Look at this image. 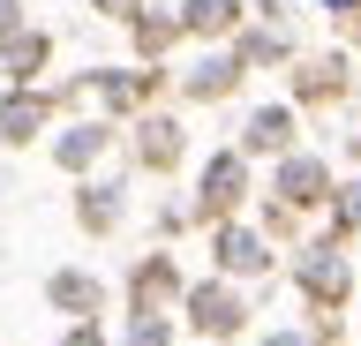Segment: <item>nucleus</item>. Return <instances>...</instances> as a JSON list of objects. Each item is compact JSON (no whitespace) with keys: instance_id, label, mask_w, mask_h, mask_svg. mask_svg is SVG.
Listing matches in <instances>:
<instances>
[{"instance_id":"18","label":"nucleus","mask_w":361,"mask_h":346,"mask_svg":"<svg viewBox=\"0 0 361 346\" xmlns=\"http://www.w3.org/2000/svg\"><path fill=\"white\" fill-rule=\"evenodd\" d=\"M23 30V0H0V38H16Z\"/></svg>"},{"instance_id":"9","label":"nucleus","mask_w":361,"mask_h":346,"mask_svg":"<svg viewBox=\"0 0 361 346\" xmlns=\"http://www.w3.org/2000/svg\"><path fill=\"white\" fill-rule=\"evenodd\" d=\"M219 264H226V271H241V278H256L271 256H264V241H256L248 226H219Z\"/></svg>"},{"instance_id":"5","label":"nucleus","mask_w":361,"mask_h":346,"mask_svg":"<svg viewBox=\"0 0 361 346\" xmlns=\"http://www.w3.org/2000/svg\"><path fill=\"white\" fill-rule=\"evenodd\" d=\"M241 30V0H180V38H226Z\"/></svg>"},{"instance_id":"1","label":"nucleus","mask_w":361,"mask_h":346,"mask_svg":"<svg viewBox=\"0 0 361 346\" xmlns=\"http://www.w3.org/2000/svg\"><path fill=\"white\" fill-rule=\"evenodd\" d=\"M188 323H196L203 339H241L248 309H241V294H226V286H196V294H188Z\"/></svg>"},{"instance_id":"8","label":"nucleus","mask_w":361,"mask_h":346,"mask_svg":"<svg viewBox=\"0 0 361 346\" xmlns=\"http://www.w3.org/2000/svg\"><path fill=\"white\" fill-rule=\"evenodd\" d=\"M45 53H53V46H45V30H16V38H0V68L16 75V83H30V75L45 68Z\"/></svg>"},{"instance_id":"2","label":"nucleus","mask_w":361,"mask_h":346,"mask_svg":"<svg viewBox=\"0 0 361 346\" xmlns=\"http://www.w3.org/2000/svg\"><path fill=\"white\" fill-rule=\"evenodd\" d=\"M279 196H286L293 211H309L331 196V173H324V159L316 151H286V166H279Z\"/></svg>"},{"instance_id":"3","label":"nucleus","mask_w":361,"mask_h":346,"mask_svg":"<svg viewBox=\"0 0 361 346\" xmlns=\"http://www.w3.org/2000/svg\"><path fill=\"white\" fill-rule=\"evenodd\" d=\"M241 188H248V151H219V159L203 166V211L211 218H226V211L241 204Z\"/></svg>"},{"instance_id":"13","label":"nucleus","mask_w":361,"mask_h":346,"mask_svg":"<svg viewBox=\"0 0 361 346\" xmlns=\"http://www.w3.org/2000/svg\"><path fill=\"white\" fill-rule=\"evenodd\" d=\"M293 91H301V98H338V91H346V68H338V61H309Z\"/></svg>"},{"instance_id":"7","label":"nucleus","mask_w":361,"mask_h":346,"mask_svg":"<svg viewBox=\"0 0 361 346\" xmlns=\"http://www.w3.org/2000/svg\"><path fill=\"white\" fill-rule=\"evenodd\" d=\"M286 143H293V113L286 106H256V113H248L241 151H286Z\"/></svg>"},{"instance_id":"11","label":"nucleus","mask_w":361,"mask_h":346,"mask_svg":"<svg viewBox=\"0 0 361 346\" xmlns=\"http://www.w3.org/2000/svg\"><path fill=\"white\" fill-rule=\"evenodd\" d=\"M301 286H309L316 301H346V264H338L331 249H316L309 264H301Z\"/></svg>"},{"instance_id":"19","label":"nucleus","mask_w":361,"mask_h":346,"mask_svg":"<svg viewBox=\"0 0 361 346\" xmlns=\"http://www.w3.org/2000/svg\"><path fill=\"white\" fill-rule=\"evenodd\" d=\"M338 226H361V188H346V204H338Z\"/></svg>"},{"instance_id":"14","label":"nucleus","mask_w":361,"mask_h":346,"mask_svg":"<svg viewBox=\"0 0 361 346\" xmlns=\"http://www.w3.org/2000/svg\"><path fill=\"white\" fill-rule=\"evenodd\" d=\"M151 83H158V75H143V83H135L128 68H106V75H98V91H106L113 106H143V98H151Z\"/></svg>"},{"instance_id":"4","label":"nucleus","mask_w":361,"mask_h":346,"mask_svg":"<svg viewBox=\"0 0 361 346\" xmlns=\"http://www.w3.org/2000/svg\"><path fill=\"white\" fill-rule=\"evenodd\" d=\"M45 113H53L45 91H8V98H0V143H30L45 128Z\"/></svg>"},{"instance_id":"10","label":"nucleus","mask_w":361,"mask_h":346,"mask_svg":"<svg viewBox=\"0 0 361 346\" xmlns=\"http://www.w3.org/2000/svg\"><path fill=\"white\" fill-rule=\"evenodd\" d=\"M233 83H241V61H226V53H211L196 75H180V91H188V98H226Z\"/></svg>"},{"instance_id":"6","label":"nucleus","mask_w":361,"mask_h":346,"mask_svg":"<svg viewBox=\"0 0 361 346\" xmlns=\"http://www.w3.org/2000/svg\"><path fill=\"white\" fill-rule=\"evenodd\" d=\"M45 294H53V309H68L75 323H90V316H98V301H106V294H98V278H83V271H53Z\"/></svg>"},{"instance_id":"20","label":"nucleus","mask_w":361,"mask_h":346,"mask_svg":"<svg viewBox=\"0 0 361 346\" xmlns=\"http://www.w3.org/2000/svg\"><path fill=\"white\" fill-rule=\"evenodd\" d=\"M61 346H106V339H98V323H75V331H68Z\"/></svg>"},{"instance_id":"22","label":"nucleus","mask_w":361,"mask_h":346,"mask_svg":"<svg viewBox=\"0 0 361 346\" xmlns=\"http://www.w3.org/2000/svg\"><path fill=\"white\" fill-rule=\"evenodd\" d=\"M106 8H113V16H143V8H128V0H106Z\"/></svg>"},{"instance_id":"15","label":"nucleus","mask_w":361,"mask_h":346,"mask_svg":"<svg viewBox=\"0 0 361 346\" xmlns=\"http://www.w3.org/2000/svg\"><path fill=\"white\" fill-rule=\"evenodd\" d=\"M143 136H151V143H143V166H173L180 159V128H173V121H151Z\"/></svg>"},{"instance_id":"17","label":"nucleus","mask_w":361,"mask_h":346,"mask_svg":"<svg viewBox=\"0 0 361 346\" xmlns=\"http://www.w3.org/2000/svg\"><path fill=\"white\" fill-rule=\"evenodd\" d=\"M128 346H166V316H135V331H128Z\"/></svg>"},{"instance_id":"16","label":"nucleus","mask_w":361,"mask_h":346,"mask_svg":"<svg viewBox=\"0 0 361 346\" xmlns=\"http://www.w3.org/2000/svg\"><path fill=\"white\" fill-rule=\"evenodd\" d=\"M75 218H83L90 233H106L113 218H121V204H113V188H90V204H75Z\"/></svg>"},{"instance_id":"12","label":"nucleus","mask_w":361,"mask_h":346,"mask_svg":"<svg viewBox=\"0 0 361 346\" xmlns=\"http://www.w3.org/2000/svg\"><path fill=\"white\" fill-rule=\"evenodd\" d=\"M98 151H106V128H98V121H83V128H68V136L53 143V159H61L68 173H83V166L98 159Z\"/></svg>"},{"instance_id":"21","label":"nucleus","mask_w":361,"mask_h":346,"mask_svg":"<svg viewBox=\"0 0 361 346\" xmlns=\"http://www.w3.org/2000/svg\"><path fill=\"white\" fill-rule=\"evenodd\" d=\"M264 346H324V339H293V331H279V339H264Z\"/></svg>"}]
</instances>
